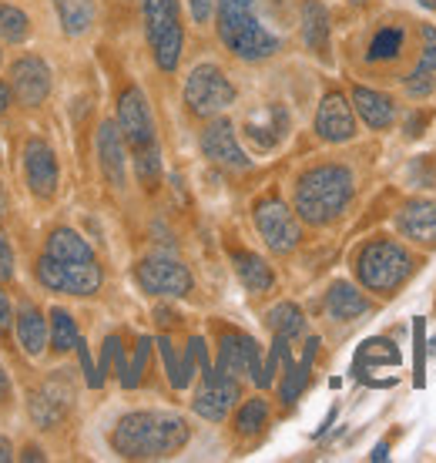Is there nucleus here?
<instances>
[{
	"instance_id": "obj_4",
	"label": "nucleus",
	"mask_w": 436,
	"mask_h": 463,
	"mask_svg": "<svg viewBox=\"0 0 436 463\" xmlns=\"http://www.w3.org/2000/svg\"><path fill=\"white\" fill-rule=\"evenodd\" d=\"M145 31L155 54V64L172 74L182 61V17H178V0H145Z\"/></svg>"
},
{
	"instance_id": "obj_24",
	"label": "nucleus",
	"mask_w": 436,
	"mask_h": 463,
	"mask_svg": "<svg viewBox=\"0 0 436 463\" xmlns=\"http://www.w3.org/2000/svg\"><path fill=\"white\" fill-rule=\"evenodd\" d=\"M316 353H319V339L312 336L309 343H306V356H302V363H292V353H286V359H282V363H286V380H282V403H286V406L296 403L299 393L306 390Z\"/></svg>"
},
{
	"instance_id": "obj_2",
	"label": "nucleus",
	"mask_w": 436,
	"mask_h": 463,
	"mask_svg": "<svg viewBox=\"0 0 436 463\" xmlns=\"http://www.w3.org/2000/svg\"><path fill=\"white\" fill-rule=\"evenodd\" d=\"M356 182L346 165H316L299 178L296 215L309 225H329L353 202Z\"/></svg>"
},
{
	"instance_id": "obj_38",
	"label": "nucleus",
	"mask_w": 436,
	"mask_h": 463,
	"mask_svg": "<svg viewBox=\"0 0 436 463\" xmlns=\"http://www.w3.org/2000/svg\"><path fill=\"white\" fill-rule=\"evenodd\" d=\"M7 279H14V249L0 229V282H7Z\"/></svg>"
},
{
	"instance_id": "obj_7",
	"label": "nucleus",
	"mask_w": 436,
	"mask_h": 463,
	"mask_svg": "<svg viewBox=\"0 0 436 463\" xmlns=\"http://www.w3.org/2000/svg\"><path fill=\"white\" fill-rule=\"evenodd\" d=\"M255 229L276 255H289L302 239L296 212L289 209L282 198H262L255 205Z\"/></svg>"
},
{
	"instance_id": "obj_28",
	"label": "nucleus",
	"mask_w": 436,
	"mask_h": 463,
	"mask_svg": "<svg viewBox=\"0 0 436 463\" xmlns=\"http://www.w3.org/2000/svg\"><path fill=\"white\" fill-rule=\"evenodd\" d=\"M265 323H269V329L276 336L289 339V343L306 333V316H302V309H299L296 302H279V306H272L269 316H265Z\"/></svg>"
},
{
	"instance_id": "obj_14",
	"label": "nucleus",
	"mask_w": 436,
	"mask_h": 463,
	"mask_svg": "<svg viewBox=\"0 0 436 463\" xmlns=\"http://www.w3.org/2000/svg\"><path fill=\"white\" fill-rule=\"evenodd\" d=\"M218 373H229V376H249L259 383L262 376V356H259V343L245 333H225L218 343Z\"/></svg>"
},
{
	"instance_id": "obj_41",
	"label": "nucleus",
	"mask_w": 436,
	"mask_h": 463,
	"mask_svg": "<svg viewBox=\"0 0 436 463\" xmlns=\"http://www.w3.org/2000/svg\"><path fill=\"white\" fill-rule=\"evenodd\" d=\"M212 14H215V0H192V17L198 24H208Z\"/></svg>"
},
{
	"instance_id": "obj_15",
	"label": "nucleus",
	"mask_w": 436,
	"mask_h": 463,
	"mask_svg": "<svg viewBox=\"0 0 436 463\" xmlns=\"http://www.w3.org/2000/svg\"><path fill=\"white\" fill-rule=\"evenodd\" d=\"M316 135L329 145H343V141L356 138V111L339 91H329L322 98L319 111H316Z\"/></svg>"
},
{
	"instance_id": "obj_27",
	"label": "nucleus",
	"mask_w": 436,
	"mask_h": 463,
	"mask_svg": "<svg viewBox=\"0 0 436 463\" xmlns=\"http://www.w3.org/2000/svg\"><path fill=\"white\" fill-rule=\"evenodd\" d=\"M54 11L68 37H81L94 24V0H54Z\"/></svg>"
},
{
	"instance_id": "obj_5",
	"label": "nucleus",
	"mask_w": 436,
	"mask_h": 463,
	"mask_svg": "<svg viewBox=\"0 0 436 463\" xmlns=\"http://www.w3.org/2000/svg\"><path fill=\"white\" fill-rule=\"evenodd\" d=\"M185 105L195 118H215L235 105V84L215 64H198L185 81Z\"/></svg>"
},
{
	"instance_id": "obj_47",
	"label": "nucleus",
	"mask_w": 436,
	"mask_h": 463,
	"mask_svg": "<svg viewBox=\"0 0 436 463\" xmlns=\"http://www.w3.org/2000/svg\"><path fill=\"white\" fill-rule=\"evenodd\" d=\"M14 457V450H11V440H4V437H0V463H7Z\"/></svg>"
},
{
	"instance_id": "obj_39",
	"label": "nucleus",
	"mask_w": 436,
	"mask_h": 463,
	"mask_svg": "<svg viewBox=\"0 0 436 463\" xmlns=\"http://www.w3.org/2000/svg\"><path fill=\"white\" fill-rule=\"evenodd\" d=\"M14 309H11V299H7V292L0 289V339L11 336V326H14Z\"/></svg>"
},
{
	"instance_id": "obj_44",
	"label": "nucleus",
	"mask_w": 436,
	"mask_h": 463,
	"mask_svg": "<svg viewBox=\"0 0 436 463\" xmlns=\"http://www.w3.org/2000/svg\"><path fill=\"white\" fill-rule=\"evenodd\" d=\"M7 396H11V376L0 366V403H7Z\"/></svg>"
},
{
	"instance_id": "obj_22",
	"label": "nucleus",
	"mask_w": 436,
	"mask_h": 463,
	"mask_svg": "<svg viewBox=\"0 0 436 463\" xmlns=\"http://www.w3.org/2000/svg\"><path fill=\"white\" fill-rule=\"evenodd\" d=\"M326 309H329L333 319L349 323V319H359V316L369 313V299L356 289V286H349V282H336L333 289H329V296H326Z\"/></svg>"
},
{
	"instance_id": "obj_45",
	"label": "nucleus",
	"mask_w": 436,
	"mask_h": 463,
	"mask_svg": "<svg viewBox=\"0 0 436 463\" xmlns=\"http://www.w3.org/2000/svg\"><path fill=\"white\" fill-rule=\"evenodd\" d=\"M21 460H27V463H41V460H44V450H37V447H27V450H24L21 453Z\"/></svg>"
},
{
	"instance_id": "obj_32",
	"label": "nucleus",
	"mask_w": 436,
	"mask_h": 463,
	"mask_svg": "<svg viewBox=\"0 0 436 463\" xmlns=\"http://www.w3.org/2000/svg\"><path fill=\"white\" fill-rule=\"evenodd\" d=\"M135 175L145 188H155L161 182V151L155 141L145 148H135Z\"/></svg>"
},
{
	"instance_id": "obj_33",
	"label": "nucleus",
	"mask_w": 436,
	"mask_h": 463,
	"mask_svg": "<svg viewBox=\"0 0 436 463\" xmlns=\"http://www.w3.org/2000/svg\"><path fill=\"white\" fill-rule=\"evenodd\" d=\"M396 366L400 363V349L393 346L390 339H369V343H363V349H359L356 356V366Z\"/></svg>"
},
{
	"instance_id": "obj_3",
	"label": "nucleus",
	"mask_w": 436,
	"mask_h": 463,
	"mask_svg": "<svg viewBox=\"0 0 436 463\" xmlns=\"http://www.w3.org/2000/svg\"><path fill=\"white\" fill-rule=\"evenodd\" d=\"M413 269H416L413 255L406 252L400 242H390V239L369 242L356 259L359 282L369 292H379V296H393L406 279L413 276Z\"/></svg>"
},
{
	"instance_id": "obj_17",
	"label": "nucleus",
	"mask_w": 436,
	"mask_h": 463,
	"mask_svg": "<svg viewBox=\"0 0 436 463\" xmlns=\"http://www.w3.org/2000/svg\"><path fill=\"white\" fill-rule=\"evenodd\" d=\"M24 172L27 185L37 198H54L58 192V158L44 138H31L24 145Z\"/></svg>"
},
{
	"instance_id": "obj_19",
	"label": "nucleus",
	"mask_w": 436,
	"mask_h": 463,
	"mask_svg": "<svg viewBox=\"0 0 436 463\" xmlns=\"http://www.w3.org/2000/svg\"><path fill=\"white\" fill-rule=\"evenodd\" d=\"M396 229L420 245H436V202H406L396 212Z\"/></svg>"
},
{
	"instance_id": "obj_37",
	"label": "nucleus",
	"mask_w": 436,
	"mask_h": 463,
	"mask_svg": "<svg viewBox=\"0 0 436 463\" xmlns=\"http://www.w3.org/2000/svg\"><path fill=\"white\" fill-rule=\"evenodd\" d=\"M158 349L161 356H165V370H168V380H172L175 390H185V376H182V363L175 359V349L168 339H158Z\"/></svg>"
},
{
	"instance_id": "obj_34",
	"label": "nucleus",
	"mask_w": 436,
	"mask_h": 463,
	"mask_svg": "<svg viewBox=\"0 0 436 463\" xmlns=\"http://www.w3.org/2000/svg\"><path fill=\"white\" fill-rule=\"evenodd\" d=\"M403 47V27H383L373 44H369V61H393L400 58Z\"/></svg>"
},
{
	"instance_id": "obj_16",
	"label": "nucleus",
	"mask_w": 436,
	"mask_h": 463,
	"mask_svg": "<svg viewBox=\"0 0 436 463\" xmlns=\"http://www.w3.org/2000/svg\"><path fill=\"white\" fill-rule=\"evenodd\" d=\"M202 151H205V158H212L215 165H225V168H239V172L252 168V158L242 151L235 128L225 118L208 121V128L202 131Z\"/></svg>"
},
{
	"instance_id": "obj_10",
	"label": "nucleus",
	"mask_w": 436,
	"mask_h": 463,
	"mask_svg": "<svg viewBox=\"0 0 436 463\" xmlns=\"http://www.w3.org/2000/svg\"><path fill=\"white\" fill-rule=\"evenodd\" d=\"M71 400H74V390H71L68 376H64V373H58V376L44 380L34 393H31V400H27V410H31V420H34L41 430H54L61 420L68 417Z\"/></svg>"
},
{
	"instance_id": "obj_31",
	"label": "nucleus",
	"mask_w": 436,
	"mask_h": 463,
	"mask_svg": "<svg viewBox=\"0 0 436 463\" xmlns=\"http://www.w3.org/2000/svg\"><path fill=\"white\" fill-rule=\"evenodd\" d=\"M269 423V403H265L262 396H255V400H245L239 406V413H235V430H239L242 437H252L259 430Z\"/></svg>"
},
{
	"instance_id": "obj_48",
	"label": "nucleus",
	"mask_w": 436,
	"mask_h": 463,
	"mask_svg": "<svg viewBox=\"0 0 436 463\" xmlns=\"http://www.w3.org/2000/svg\"><path fill=\"white\" fill-rule=\"evenodd\" d=\"M155 316H158V323H161V326H175V319H178V316L168 313V309H158Z\"/></svg>"
},
{
	"instance_id": "obj_20",
	"label": "nucleus",
	"mask_w": 436,
	"mask_h": 463,
	"mask_svg": "<svg viewBox=\"0 0 436 463\" xmlns=\"http://www.w3.org/2000/svg\"><path fill=\"white\" fill-rule=\"evenodd\" d=\"M353 111H356L369 128H376V131H383V128H390L393 121H396V108H393L390 98L373 91V88H363V84L353 88Z\"/></svg>"
},
{
	"instance_id": "obj_49",
	"label": "nucleus",
	"mask_w": 436,
	"mask_h": 463,
	"mask_svg": "<svg viewBox=\"0 0 436 463\" xmlns=\"http://www.w3.org/2000/svg\"><path fill=\"white\" fill-rule=\"evenodd\" d=\"M7 212V198H4V188H0V215Z\"/></svg>"
},
{
	"instance_id": "obj_25",
	"label": "nucleus",
	"mask_w": 436,
	"mask_h": 463,
	"mask_svg": "<svg viewBox=\"0 0 436 463\" xmlns=\"http://www.w3.org/2000/svg\"><path fill=\"white\" fill-rule=\"evenodd\" d=\"M302 41L312 51H326L329 47V14L319 0H306L302 4Z\"/></svg>"
},
{
	"instance_id": "obj_18",
	"label": "nucleus",
	"mask_w": 436,
	"mask_h": 463,
	"mask_svg": "<svg viewBox=\"0 0 436 463\" xmlns=\"http://www.w3.org/2000/svg\"><path fill=\"white\" fill-rule=\"evenodd\" d=\"M98 162H101V172L108 178V185L125 188V135L118 121H101L98 128Z\"/></svg>"
},
{
	"instance_id": "obj_42",
	"label": "nucleus",
	"mask_w": 436,
	"mask_h": 463,
	"mask_svg": "<svg viewBox=\"0 0 436 463\" xmlns=\"http://www.w3.org/2000/svg\"><path fill=\"white\" fill-rule=\"evenodd\" d=\"M406 88H410V94H416V98H420V94H430V91H433V81H430V74H413Z\"/></svg>"
},
{
	"instance_id": "obj_6",
	"label": "nucleus",
	"mask_w": 436,
	"mask_h": 463,
	"mask_svg": "<svg viewBox=\"0 0 436 463\" xmlns=\"http://www.w3.org/2000/svg\"><path fill=\"white\" fill-rule=\"evenodd\" d=\"M37 279H41L44 289L64 292V296H94L104 282L98 259H91V262H71V259H54V255L47 252L37 259Z\"/></svg>"
},
{
	"instance_id": "obj_23",
	"label": "nucleus",
	"mask_w": 436,
	"mask_h": 463,
	"mask_svg": "<svg viewBox=\"0 0 436 463\" xmlns=\"http://www.w3.org/2000/svg\"><path fill=\"white\" fill-rule=\"evenodd\" d=\"M232 266L239 272L242 286L249 292H269L276 286V276H272V269L265 262L262 255L255 252H232Z\"/></svg>"
},
{
	"instance_id": "obj_50",
	"label": "nucleus",
	"mask_w": 436,
	"mask_h": 463,
	"mask_svg": "<svg viewBox=\"0 0 436 463\" xmlns=\"http://www.w3.org/2000/svg\"><path fill=\"white\" fill-rule=\"evenodd\" d=\"M420 4H423L426 11H436V0H420Z\"/></svg>"
},
{
	"instance_id": "obj_46",
	"label": "nucleus",
	"mask_w": 436,
	"mask_h": 463,
	"mask_svg": "<svg viewBox=\"0 0 436 463\" xmlns=\"http://www.w3.org/2000/svg\"><path fill=\"white\" fill-rule=\"evenodd\" d=\"M386 457H390V443H376V450H373V460L383 463Z\"/></svg>"
},
{
	"instance_id": "obj_8",
	"label": "nucleus",
	"mask_w": 436,
	"mask_h": 463,
	"mask_svg": "<svg viewBox=\"0 0 436 463\" xmlns=\"http://www.w3.org/2000/svg\"><path fill=\"white\" fill-rule=\"evenodd\" d=\"M138 286L151 296H165V299H182L192 292V272L178 262V259H168V255H148L141 259L138 269Z\"/></svg>"
},
{
	"instance_id": "obj_12",
	"label": "nucleus",
	"mask_w": 436,
	"mask_h": 463,
	"mask_svg": "<svg viewBox=\"0 0 436 463\" xmlns=\"http://www.w3.org/2000/svg\"><path fill=\"white\" fill-rule=\"evenodd\" d=\"M118 128L131 148H145L155 141V121H151L148 98L141 88H125L118 98Z\"/></svg>"
},
{
	"instance_id": "obj_29",
	"label": "nucleus",
	"mask_w": 436,
	"mask_h": 463,
	"mask_svg": "<svg viewBox=\"0 0 436 463\" xmlns=\"http://www.w3.org/2000/svg\"><path fill=\"white\" fill-rule=\"evenodd\" d=\"M47 326H51V349H54V353H68V349L78 346V326H74L68 309H61V306L51 309Z\"/></svg>"
},
{
	"instance_id": "obj_30",
	"label": "nucleus",
	"mask_w": 436,
	"mask_h": 463,
	"mask_svg": "<svg viewBox=\"0 0 436 463\" xmlns=\"http://www.w3.org/2000/svg\"><path fill=\"white\" fill-rule=\"evenodd\" d=\"M31 34V21L21 7L14 4H0V41L4 44H24Z\"/></svg>"
},
{
	"instance_id": "obj_26",
	"label": "nucleus",
	"mask_w": 436,
	"mask_h": 463,
	"mask_svg": "<svg viewBox=\"0 0 436 463\" xmlns=\"http://www.w3.org/2000/svg\"><path fill=\"white\" fill-rule=\"evenodd\" d=\"M44 252L54 255V259H71V262H91L94 259L91 245L84 242L74 229H54L51 232Z\"/></svg>"
},
{
	"instance_id": "obj_40",
	"label": "nucleus",
	"mask_w": 436,
	"mask_h": 463,
	"mask_svg": "<svg viewBox=\"0 0 436 463\" xmlns=\"http://www.w3.org/2000/svg\"><path fill=\"white\" fill-rule=\"evenodd\" d=\"M413 333H416V383L423 386V323H416Z\"/></svg>"
},
{
	"instance_id": "obj_21",
	"label": "nucleus",
	"mask_w": 436,
	"mask_h": 463,
	"mask_svg": "<svg viewBox=\"0 0 436 463\" xmlns=\"http://www.w3.org/2000/svg\"><path fill=\"white\" fill-rule=\"evenodd\" d=\"M14 329H17V339L27 356H41L51 343V326H47L44 313L37 306H24L17 319H14Z\"/></svg>"
},
{
	"instance_id": "obj_43",
	"label": "nucleus",
	"mask_w": 436,
	"mask_h": 463,
	"mask_svg": "<svg viewBox=\"0 0 436 463\" xmlns=\"http://www.w3.org/2000/svg\"><path fill=\"white\" fill-rule=\"evenodd\" d=\"M11 98H14V91H11V84H4L0 81V115L11 108Z\"/></svg>"
},
{
	"instance_id": "obj_36",
	"label": "nucleus",
	"mask_w": 436,
	"mask_h": 463,
	"mask_svg": "<svg viewBox=\"0 0 436 463\" xmlns=\"http://www.w3.org/2000/svg\"><path fill=\"white\" fill-rule=\"evenodd\" d=\"M436 71V27L426 24L423 27V54H420V64H416L413 74H430Z\"/></svg>"
},
{
	"instance_id": "obj_11",
	"label": "nucleus",
	"mask_w": 436,
	"mask_h": 463,
	"mask_svg": "<svg viewBox=\"0 0 436 463\" xmlns=\"http://www.w3.org/2000/svg\"><path fill=\"white\" fill-rule=\"evenodd\" d=\"M239 400V380L229 376V373L208 370L202 390L192 400V410H195L202 420H212V423H222V420L232 413V406Z\"/></svg>"
},
{
	"instance_id": "obj_9",
	"label": "nucleus",
	"mask_w": 436,
	"mask_h": 463,
	"mask_svg": "<svg viewBox=\"0 0 436 463\" xmlns=\"http://www.w3.org/2000/svg\"><path fill=\"white\" fill-rule=\"evenodd\" d=\"M218 37H222V44L242 61H265L279 51V37L272 34V31H265L255 14L239 24L218 27Z\"/></svg>"
},
{
	"instance_id": "obj_13",
	"label": "nucleus",
	"mask_w": 436,
	"mask_h": 463,
	"mask_svg": "<svg viewBox=\"0 0 436 463\" xmlns=\"http://www.w3.org/2000/svg\"><path fill=\"white\" fill-rule=\"evenodd\" d=\"M11 91L14 101L24 108L44 105L47 94H51V68L41 58H34V54L17 58L11 64Z\"/></svg>"
},
{
	"instance_id": "obj_35",
	"label": "nucleus",
	"mask_w": 436,
	"mask_h": 463,
	"mask_svg": "<svg viewBox=\"0 0 436 463\" xmlns=\"http://www.w3.org/2000/svg\"><path fill=\"white\" fill-rule=\"evenodd\" d=\"M148 353H151V339H138V349H135V359L125 363V370H121V386L125 390H135L141 383V373L148 366Z\"/></svg>"
},
{
	"instance_id": "obj_1",
	"label": "nucleus",
	"mask_w": 436,
	"mask_h": 463,
	"mask_svg": "<svg viewBox=\"0 0 436 463\" xmlns=\"http://www.w3.org/2000/svg\"><path fill=\"white\" fill-rule=\"evenodd\" d=\"M188 443V423L178 413L165 410H138L118 420L111 430V447L125 460H161L175 457Z\"/></svg>"
}]
</instances>
